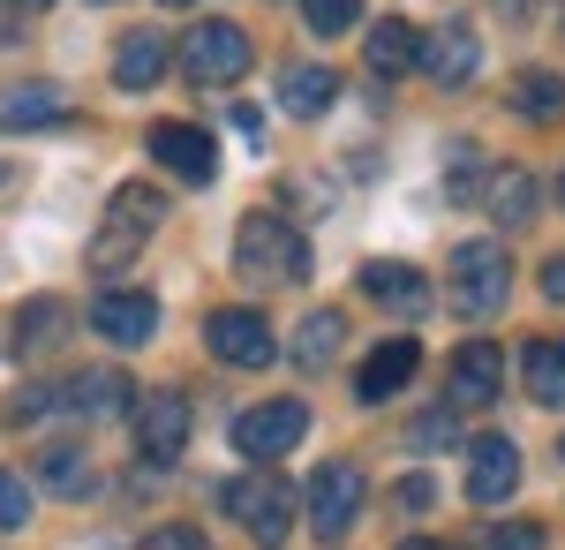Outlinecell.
Returning a JSON list of instances; mask_svg holds the SVG:
<instances>
[{"mask_svg": "<svg viewBox=\"0 0 565 550\" xmlns=\"http://www.w3.org/2000/svg\"><path fill=\"white\" fill-rule=\"evenodd\" d=\"M159 219H167V197L151 189V181H129V189H114V204H106V226L90 234V272H121L151 234H159Z\"/></svg>", "mask_w": 565, "mask_h": 550, "instance_id": "6da1fadb", "label": "cell"}, {"mask_svg": "<svg viewBox=\"0 0 565 550\" xmlns=\"http://www.w3.org/2000/svg\"><path fill=\"white\" fill-rule=\"evenodd\" d=\"M505 287H513V264L498 242H460V250L445 256V309H460V317H498L505 309Z\"/></svg>", "mask_w": 565, "mask_h": 550, "instance_id": "7a4b0ae2", "label": "cell"}, {"mask_svg": "<svg viewBox=\"0 0 565 550\" xmlns=\"http://www.w3.org/2000/svg\"><path fill=\"white\" fill-rule=\"evenodd\" d=\"M234 264H242V279L295 287V279L309 272V242L279 212H249V219H242V234H234Z\"/></svg>", "mask_w": 565, "mask_h": 550, "instance_id": "3957f363", "label": "cell"}, {"mask_svg": "<svg viewBox=\"0 0 565 550\" xmlns=\"http://www.w3.org/2000/svg\"><path fill=\"white\" fill-rule=\"evenodd\" d=\"M226 512L242 520V536L257 550H279L295 536V490H287V475L279 467H249V475H234L226 483Z\"/></svg>", "mask_w": 565, "mask_h": 550, "instance_id": "277c9868", "label": "cell"}, {"mask_svg": "<svg viewBox=\"0 0 565 550\" xmlns=\"http://www.w3.org/2000/svg\"><path fill=\"white\" fill-rule=\"evenodd\" d=\"M249 61H257V45H249L242 23H226V15H204V23L181 39V76H189V84H242Z\"/></svg>", "mask_w": 565, "mask_h": 550, "instance_id": "5b68a950", "label": "cell"}, {"mask_svg": "<svg viewBox=\"0 0 565 550\" xmlns=\"http://www.w3.org/2000/svg\"><path fill=\"white\" fill-rule=\"evenodd\" d=\"M370 506V475L354 461H324L317 467V483H309V528H317V543H340L354 520Z\"/></svg>", "mask_w": 565, "mask_h": 550, "instance_id": "8992f818", "label": "cell"}, {"mask_svg": "<svg viewBox=\"0 0 565 550\" xmlns=\"http://www.w3.org/2000/svg\"><path fill=\"white\" fill-rule=\"evenodd\" d=\"M302 430H309L302 400H257L249 415H234V453L249 467H264V461H279V453H295Z\"/></svg>", "mask_w": 565, "mask_h": 550, "instance_id": "52a82bcc", "label": "cell"}, {"mask_svg": "<svg viewBox=\"0 0 565 550\" xmlns=\"http://www.w3.org/2000/svg\"><path fill=\"white\" fill-rule=\"evenodd\" d=\"M151 159L174 173V181H189V189H212L218 181V136L196 121H159L151 128Z\"/></svg>", "mask_w": 565, "mask_h": 550, "instance_id": "ba28073f", "label": "cell"}, {"mask_svg": "<svg viewBox=\"0 0 565 550\" xmlns=\"http://www.w3.org/2000/svg\"><path fill=\"white\" fill-rule=\"evenodd\" d=\"M415 68L430 76V84L460 91L468 76L482 68V39L468 31V23H437V31H415Z\"/></svg>", "mask_w": 565, "mask_h": 550, "instance_id": "9c48e42d", "label": "cell"}, {"mask_svg": "<svg viewBox=\"0 0 565 550\" xmlns=\"http://www.w3.org/2000/svg\"><path fill=\"white\" fill-rule=\"evenodd\" d=\"M204 339H212V355L226 370H264V362L279 355V347H271V325H264L257 309H212Z\"/></svg>", "mask_w": 565, "mask_h": 550, "instance_id": "30bf717a", "label": "cell"}, {"mask_svg": "<svg viewBox=\"0 0 565 550\" xmlns=\"http://www.w3.org/2000/svg\"><path fill=\"white\" fill-rule=\"evenodd\" d=\"M505 392V355H498V339H468L460 355H452V370H445V400L452 408H490Z\"/></svg>", "mask_w": 565, "mask_h": 550, "instance_id": "8fae6325", "label": "cell"}, {"mask_svg": "<svg viewBox=\"0 0 565 550\" xmlns=\"http://www.w3.org/2000/svg\"><path fill=\"white\" fill-rule=\"evenodd\" d=\"M129 430H136L143 461H181V445H189V400L181 392H143Z\"/></svg>", "mask_w": 565, "mask_h": 550, "instance_id": "7c38bea8", "label": "cell"}, {"mask_svg": "<svg viewBox=\"0 0 565 550\" xmlns=\"http://www.w3.org/2000/svg\"><path fill=\"white\" fill-rule=\"evenodd\" d=\"M513 490H521V445L513 437H476L468 445V498L490 512V506H505Z\"/></svg>", "mask_w": 565, "mask_h": 550, "instance_id": "4fadbf2b", "label": "cell"}, {"mask_svg": "<svg viewBox=\"0 0 565 550\" xmlns=\"http://www.w3.org/2000/svg\"><path fill=\"white\" fill-rule=\"evenodd\" d=\"M90 332L114 339V347H143V339L159 332V302L143 295V287H114V295L90 302Z\"/></svg>", "mask_w": 565, "mask_h": 550, "instance_id": "5bb4252c", "label": "cell"}, {"mask_svg": "<svg viewBox=\"0 0 565 550\" xmlns=\"http://www.w3.org/2000/svg\"><path fill=\"white\" fill-rule=\"evenodd\" d=\"M362 295L377 302V309H392V317H423L437 302V287L415 272V264H399V256H377V264H362Z\"/></svg>", "mask_w": 565, "mask_h": 550, "instance_id": "9a60e30c", "label": "cell"}, {"mask_svg": "<svg viewBox=\"0 0 565 550\" xmlns=\"http://www.w3.org/2000/svg\"><path fill=\"white\" fill-rule=\"evenodd\" d=\"M332 98H340V68H324V61H295V68L279 76V106H287L295 121L332 114Z\"/></svg>", "mask_w": 565, "mask_h": 550, "instance_id": "2e32d148", "label": "cell"}, {"mask_svg": "<svg viewBox=\"0 0 565 550\" xmlns=\"http://www.w3.org/2000/svg\"><path fill=\"white\" fill-rule=\"evenodd\" d=\"M415 362H423V347H415V339H385V347H377V355L362 362L354 392H362V400H392L399 384L415 378Z\"/></svg>", "mask_w": 565, "mask_h": 550, "instance_id": "e0dca14e", "label": "cell"}, {"mask_svg": "<svg viewBox=\"0 0 565 550\" xmlns=\"http://www.w3.org/2000/svg\"><path fill=\"white\" fill-rule=\"evenodd\" d=\"M167 76V31H129L121 53H114V84L121 91H151Z\"/></svg>", "mask_w": 565, "mask_h": 550, "instance_id": "ac0fdd59", "label": "cell"}, {"mask_svg": "<svg viewBox=\"0 0 565 550\" xmlns=\"http://www.w3.org/2000/svg\"><path fill=\"white\" fill-rule=\"evenodd\" d=\"M68 114V98L53 84H8L0 91V128H53Z\"/></svg>", "mask_w": 565, "mask_h": 550, "instance_id": "d6986e66", "label": "cell"}, {"mask_svg": "<svg viewBox=\"0 0 565 550\" xmlns=\"http://www.w3.org/2000/svg\"><path fill=\"white\" fill-rule=\"evenodd\" d=\"M527 400L535 408H565V339H527Z\"/></svg>", "mask_w": 565, "mask_h": 550, "instance_id": "ffe728a7", "label": "cell"}, {"mask_svg": "<svg viewBox=\"0 0 565 550\" xmlns=\"http://www.w3.org/2000/svg\"><path fill=\"white\" fill-rule=\"evenodd\" d=\"M340 339H348V317H340V309H309L302 332H295V362H302V370H324V362L340 355Z\"/></svg>", "mask_w": 565, "mask_h": 550, "instance_id": "44dd1931", "label": "cell"}, {"mask_svg": "<svg viewBox=\"0 0 565 550\" xmlns=\"http://www.w3.org/2000/svg\"><path fill=\"white\" fill-rule=\"evenodd\" d=\"M407 68H415V23L385 15L370 31V76H407Z\"/></svg>", "mask_w": 565, "mask_h": 550, "instance_id": "7402d4cb", "label": "cell"}, {"mask_svg": "<svg viewBox=\"0 0 565 550\" xmlns=\"http://www.w3.org/2000/svg\"><path fill=\"white\" fill-rule=\"evenodd\" d=\"M39 483L53 490V498H84L90 490V461L76 453V445H53V453H39Z\"/></svg>", "mask_w": 565, "mask_h": 550, "instance_id": "603a6c76", "label": "cell"}, {"mask_svg": "<svg viewBox=\"0 0 565 550\" xmlns=\"http://www.w3.org/2000/svg\"><path fill=\"white\" fill-rule=\"evenodd\" d=\"M490 219H498V226H527V219H535V181H527L521 167H505L490 181Z\"/></svg>", "mask_w": 565, "mask_h": 550, "instance_id": "cb8c5ba5", "label": "cell"}, {"mask_svg": "<svg viewBox=\"0 0 565 550\" xmlns=\"http://www.w3.org/2000/svg\"><path fill=\"white\" fill-rule=\"evenodd\" d=\"M513 106H521L527 121H558V114H565V76H551V68H527L521 84H513Z\"/></svg>", "mask_w": 565, "mask_h": 550, "instance_id": "d4e9b609", "label": "cell"}, {"mask_svg": "<svg viewBox=\"0 0 565 550\" xmlns=\"http://www.w3.org/2000/svg\"><path fill=\"white\" fill-rule=\"evenodd\" d=\"M302 23H309V39H348L362 23V0H302Z\"/></svg>", "mask_w": 565, "mask_h": 550, "instance_id": "484cf974", "label": "cell"}, {"mask_svg": "<svg viewBox=\"0 0 565 550\" xmlns=\"http://www.w3.org/2000/svg\"><path fill=\"white\" fill-rule=\"evenodd\" d=\"M23 520H31V483H23V475H8V467H0V528H8V536H15V528H23Z\"/></svg>", "mask_w": 565, "mask_h": 550, "instance_id": "4316f807", "label": "cell"}, {"mask_svg": "<svg viewBox=\"0 0 565 550\" xmlns=\"http://www.w3.org/2000/svg\"><path fill=\"white\" fill-rule=\"evenodd\" d=\"M76 392H84L90 415H106V408H121V400H129V384H121V378H76Z\"/></svg>", "mask_w": 565, "mask_h": 550, "instance_id": "83f0119b", "label": "cell"}, {"mask_svg": "<svg viewBox=\"0 0 565 550\" xmlns=\"http://www.w3.org/2000/svg\"><path fill=\"white\" fill-rule=\"evenodd\" d=\"M482 550H543L535 528H505V536H482Z\"/></svg>", "mask_w": 565, "mask_h": 550, "instance_id": "f1b7e54d", "label": "cell"}, {"mask_svg": "<svg viewBox=\"0 0 565 550\" xmlns=\"http://www.w3.org/2000/svg\"><path fill=\"white\" fill-rule=\"evenodd\" d=\"M151 550H212V543H204L196 528H159V536H151Z\"/></svg>", "mask_w": 565, "mask_h": 550, "instance_id": "f546056e", "label": "cell"}, {"mask_svg": "<svg viewBox=\"0 0 565 550\" xmlns=\"http://www.w3.org/2000/svg\"><path fill=\"white\" fill-rule=\"evenodd\" d=\"M543 295L565 302V256H543Z\"/></svg>", "mask_w": 565, "mask_h": 550, "instance_id": "4dcf8cb0", "label": "cell"}, {"mask_svg": "<svg viewBox=\"0 0 565 550\" xmlns=\"http://www.w3.org/2000/svg\"><path fill=\"white\" fill-rule=\"evenodd\" d=\"M445 437H452L445 415H423V423H415V445H445Z\"/></svg>", "mask_w": 565, "mask_h": 550, "instance_id": "1f68e13d", "label": "cell"}, {"mask_svg": "<svg viewBox=\"0 0 565 550\" xmlns=\"http://www.w3.org/2000/svg\"><path fill=\"white\" fill-rule=\"evenodd\" d=\"M430 498H437V490H430V483H423V475H415V483H399V506H415V512H423V506H430Z\"/></svg>", "mask_w": 565, "mask_h": 550, "instance_id": "d6a6232c", "label": "cell"}, {"mask_svg": "<svg viewBox=\"0 0 565 550\" xmlns=\"http://www.w3.org/2000/svg\"><path fill=\"white\" fill-rule=\"evenodd\" d=\"M399 550H445V543H423V536H415V543H399Z\"/></svg>", "mask_w": 565, "mask_h": 550, "instance_id": "836d02e7", "label": "cell"}, {"mask_svg": "<svg viewBox=\"0 0 565 550\" xmlns=\"http://www.w3.org/2000/svg\"><path fill=\"white\" fill-rule=\"evenodd\" d=\"M15 8H53V0H15Z\"/></svg>", "mask_w": 565, "mask_h": 550, "instance_id": "e575fe53", "label": "cell"}, {"mask_svg": "<svg viewBox=\"0 0 565 550\" xmlns=\"http://www.w3.org/2000/svg\"><path fill=\"white\" fill-rule=\"evenodd\" d=\"M167 8H189V0H167Z\"/></svg>", "mask_w": 565, "mask_h": 550, "instance_id": "d590c367", "label": "cell"}, {"mask_svg": "<svg viewBox=\"0 0 565 550\" xmlns=\"http://www.w3.org/2000/svg\"><path fill=\"white\" fill-rule=\"evenodd\" d=\"M558 204H565V181H558Z\"/></svg>", "mask_w": 565, "mask_h": 550, "instance_id": "8d00e7d4", "label": "cell"}, {"mask_svg": "<svg viewBox=\"0 0 565 550\" xmlns=\"http://www.w3.org/2000/svg\"><path fill=\"white\" fill-rule=\"evenodd\" d=\"M558 23H565V15H558Z\"/></svg>", "mask_w": 565, "mask_h": 550, "instance_id": "74e56055", "label": "cell"}, {"mask_svg": "<svg viewBox=\"0 0 565 550\" xmlns=\"http://www.w3.org/2000/svg\"><path fill=\"white\" fill-rule=\"evenodd\" d=\"M558 453H565V445H558Z\"/></svg>", "mask_w": 565, "mask_h": 550, "instance_id": "f35d334b", "label": "cell"}]
</instances>
